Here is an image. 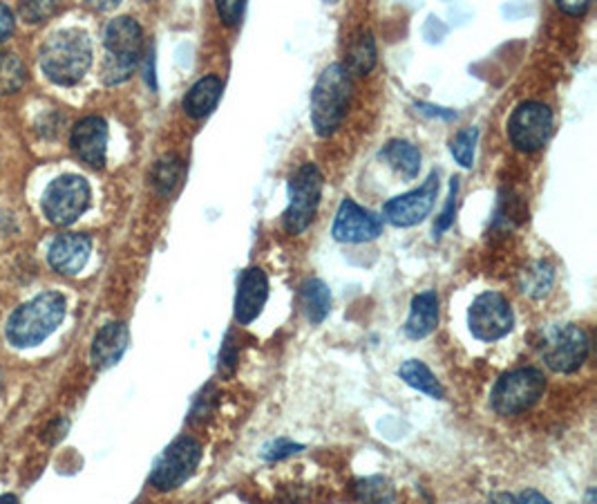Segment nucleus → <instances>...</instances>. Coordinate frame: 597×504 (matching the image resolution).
Listing matches in <instances>:
<instances>
[{"label": "nucleus", "mask_w": 597, "mask_h": 504, "mask_svg": "<svg viewBox=\"0 0 597 504\" xmlns=\"http://www.w3.org/2000/svg\"><path fill=\"white\" fill-rule=\"evenodd\" d=\"M92 66V41L83 30L70 28L48 37L41 48V68L59 86L79 83Z\"/></svg>", "instance_id": "f257e3e1"}, {"label": "nucleus", "mask_w": 597, "mask_h": 504, "mask_svg": "<svg viewBox=\"0 0 597 504\" xmlns=\"http://www.w3.org/2000/svg\"><path fill=\"white\" fill-rule=\"evenodd\" d=\"M66 318V298L59 291H46L21 305L8 320V339L17 348H34Z\"/></svg>", "instance_id": "f03ea898"}, {"label": "nucleus", "mask_w": 597, "mask_h": 504, "mask_svg": "<svg viewBox=\"0 0 597 504\" xmlns=\"http://www.w3.org/2000/svg\"><path fill=\"white\" fill-rule=\"evenodd\" d=\"M351 75L342 63H334L322 70L311 92V123L320 137H331L349 108Z\"/></svg>", "instance_id": "7ed1b4c3"}, {"label": "nucleus", "mask_w": 597, "mask_h": 504, "mask_svg": "<svg viewBox=\"0 0 597 504\" xmlns=\"http://www.w3.org/2000/svg\"><path fill=\"white\" fill-rule=\"evenodd\" d=\"M106 63L103 81L108 86L123 83L137 70L143 50V30L130 17H119L108 23L103 34Z\"/></svg>", "instance_id": "20e7f679"}, {"label": "nucleus", "mask_w": 597, "mask_h": 504, "mask_svg": "<svg viewBox=\"0 0 597 504\" xmlns=\"http://www.w3.org/2000/svg\"><path fill=\"white\" fill-rule=\"evenodd\" d=\"M322 187H325V178L314 161L302 164L291 176L289 205L282 216V225L289 236H300L311 227L320 207Z\"/></svg>", "instance_id": "39448f33"}, {"label": "nucleus", "mask_w": 597, "mask_h": 504, "mask_svg": "<svg viewBox=\"0 0 597 504\" xmlns=\"http://www.w3.org/2000/svg\"><path fill=\"white\" fill-rule=\"evenodd\" d=\"M544 364L559 375L577 373L590 355V336L584 327L575 323L553 325L544 332L539 344Z\"/></svg>", "instance_id": "423d86ee"}, {"label": "nucleus", "mask_w": 597, "mask_h": 504, "mask_svg": "<svg viewBox=\"0 0 597 504\" xmlns=\"http://www.w3.org/2000/svg\"><path fill=\"white\" fill-rule=\"evenodd\" d=\"M546 391V377L537 368H517L506 373L490 393V406L501 417H515L530 411Z\"/></svg>", "instance_id": "0eeeda50"}, {"label": "nucleus", "mask_w": 597, "mask_h": 504, "mask_svg": "<svg viewBox=\"0 0 597 504\" xmlns=\"http://www.w3.org/2000/svg\"><path fill=\"white\" fill-rule=\"evenodd\" d=\"M199 462H202V444L190 435H181L155 462L150 484L157 491H175L192 477Z\"/></svg>", "instance_id": "6e6552de"}, {"label": "nucleus", "mask_w": 597, "mask_h": 504, "mask_svg": "<svg viewBox=\"0 0 597 504\" xmlns=\"http://www.w3.org/2000/svg\"><path fill=\"white\" fill-rule=\"evenodd\" d=\"M92 191L81 176H61L43 194V214L52 225L68 227L90 207Z\"/></svg>", "instance_id": "1a4fd4ad"}, {"label": "nucleus", "mask_w": 597, "mask_h": 504, "mask_svg": "<svg viewBox=\"0 0 597 504\" xmlns=\"http://www.w3.org/2000/svg\"><path fill=\"white\" fill-rule=\"evenodd\" d=\"M553 110L541 101H521L508 119V139L519 152L541 150L553 135Z\"/></svg>", "instance_id": "9d476101"}, {"label": "nucleus", "mask_w": 597, "mask_h": 504, "mask_svg": "<svg viewBox=\"0 0 597 504\" xmlns=\"http://www.w3.org/2000/svg\"><path fill=\"white\" fill-rule=\"evenodd\" d=\"M468 327L475 339L495 344L508 336L515 327V314L510 303L499 291L479 294L468 309Z\"/></svg>", "instance_id": "9b49d317"}, {"label": "nucleus", "mask_w": 597, "mask_h": 504, "mask_svg": "<svg viewBox=\"0 0 597 504\" xmlns=\"http://www.w3.org/2000/svg\"><path fill=\"white\" fill-rule=\"evenodd\" d=\"M437 194H439V174H430V178L415 191L404 194L398 198H391L385 207H382V218L394 225V227H415L419 223H424L437 202Z\"/></svg>", "instance_id": "f8f14e48"}, {"label": "nucleus", "mask_w": 597, "mask_h": 504, "mask_svg": "<svg viewBox=\"0 0 597 504\" xmlns=\"http://www.w3.org/2000/svg\"><path fill=\"white\" fill-rule=\"evenodd\" d=\"M331 234L338 243H371L382 234V220L376 214L356 205L351 198H345L338 207Z\"/></svg>", "instance_id": "ddd939ff"}, {"label": "nucleus", "mask_w": 597, "mask_h": 504, "mask_svg": "<svg viewBox=\"0 0 597 504\" xmlns=\"http://www.w3.org/2000/svg\"><path fill=\"white\" fill-rule=\"evenodd\" d=\"M72 152L90 168H103L108 152V123L103 117L90 115L74 123L70 135Z\"/></svg>", "instance_id": "4468645a"}, {"label": "nucleus", "mask_w": 597, "mask_h": 504, "mask_svg": "<svg viewBox=\"0 0 597 504\" xmlns=\"http://www.w3.org/2000/svg\"><path fill=\"white\" fill-rule=\"evenodd\" d=\"M269 298V278L265 269L249 267L238 280L236 294V320L240 325H251L265 309Z\"/></svg>", "instance_id": "2eb2a0df"}, {"label": "nucleus", "mask_w": 597, "mask_h": 504, "mask_svg": "<svg viewBox=\"0 0 597 504\" xmlns=\"http://www.w3.org/2000/svg\"><path fill=\"white\" fill-rule=\"evenodd\" d=\"M92 240L86 234L59 236L48 254L50 267L61 276H77L90 260Z\"/></svg>", "instance_id": "dca6fc26"}, {"label": "nucleus", "mask_w": 597, "mask_h": 504, "mask_svg": "<svg viewBox=\"0 0 597 504\" xmlns=\"http://www.w3.org/2000/svg\"><path fill=\"white\" fill-rule=\"evenodd\" d=\"M130 344V332L128 325L121 320H112L106 323L92 342V364L97 370H108L112 366H117L123 357V353L128 350Z\"/></svg>", "instance_id": "f3484780"}, {"label": "nucleus", "mask_w": 597, "mask_h": 504, "mask_svg": "<svg viewBox=\"0 0 597 504\" xmlns=\"http://www.w3.org/2000/svg\"><path fill=\"white\" fill-rule=\"evenodd\" d=\"M222 92H225L222 79L216 77V75H209L205 79L195 81L188 88V92H186V97L181 101V108L195 121L207 119L218 108V103L222 99Z\"/></svg>", "instance_id": "a211bd4d"}, {"label": "nucleus", "mask_w": 597, "mask_h": 504, "mask_svg": "<svg viewBox=\"0 0 597 504\" xmlns=\"http://www.w3.org/2000/svg\"><path fill=\"white\" fill-rule=\"evenodd\" d=\"M439 325V294L435 289L421 291L412 298L410 316L406 320V334L419 342L430 336Z\"/></svg>", "instance_id": "6ab92c4d"}, {"label": "nucleus", "mask_w": 597, "mask_h": 504, "mask_svg": "<svg viewBox=\"0 0 597 504\" xmlns=\"http://www.w3.org/2000/svg\"><path fill=\"white\" fill-rule=\"evenodd\" d=\"M380 157L394 168L404 180L412 182L421 171V150L408 139H391L382 146Z\"/></svg>", "instance_id": "aec40b11"}, {"label": "nucleus", "mask_w": 597, "mask_h": 504, "mask_svg": "<svg viewBox=\"0 0 597 504\" xmlns=\"http://www.w3.org/2000/svg\"><path fill=\"white\" fill-rule=\"evenodd\" d=\"M298 300H300V307H302V314L305 318L311 323V325H318L327 318L329 309H331V291L329 287L318 280V278H311V280H305L300 285V294H298Z\"/></svg>", "instance_id": "412c9836"}, {"label": "nucleus", "mask_w": 597, "mask_h": 504, "mask_svg": "<svg viewBox=\"0 0 597 504\" xmlns=\"http://www.w3.org/2000/svg\"><path fill=\"white\" fill-rule=\"evenodd\" d=\"M398 377H401L410 388L426 393L432 399H444L446 391L441 382L435 377V373L419 359H408L401 368H398Z\"/></svg>", "instance_id": "4be33fe9"}, {"label": "nucleus", "mask_w": 597, "mask_h": 504, "mask_svg": "<svg viewBox=\"0 0 597 504\" xmlns=\"http://www.w3.org/2000/svg\"><path fill=\"white\" fill-rule=\"evenodd\" d=\"M376 41L371 37V32H358L351 41H349V48H347V70L349 75H369L376 66Z\"/></svg>", "instance_id": "5701e85b"}, {"label": "nucleus", "mask_w": 597, "mask_h": 504, "mask_svg": "<svg viewBox=\"0 0 597 504\" xmlns=\"http://www.w3.org/2000/svg\"><path fill=\"white\" fill-rule=\"evenodd\" d=\"M351 495L358 504H394L396 502V491L391 482L382 475L358 477L351 484Z\"/></svg>", "instance_id": "b1692460"}, {"label": "nucleus", "mask_w": 597, "mask_h": 504, "mask_svg": "<svg viewBox=\"0 0 597 504\" xmlns=\"http://www.w3.org/2000/svg\"><path fill=\"white\" fill-rule=\"evenodd\" d=\"M181 178H183V161L177 155H166L155 164L150 174V185L159 196L166 198L179 187Z\"/></svg>", "instance_id": "393cba45"}, {"label": "nucleus", "mask_w": 597, "mask_h": 504, "mask_svg": "<svg viewBox=\"0 0 597 504\" xmlns=\"http://www.w3.org/2000/svg\"><path fill=\"white\" fill-rule=\"evenodd\" d=\"M26 66L12 52H0V95L19 92L26 83Z\"/></svg>", "instance_id": "a878e982"}, {"label": "nucleus", "mask_w": 597, "mask_h": 504, "mask_svg": "<svg viewBox=\"0 0 597 504\" xmlns=\"http://www.w3.org/2000/svg\"><path fill=\"white\" fill-rule=\"evenodd\" d=\"M555 280L553 267L548 263H533L524 274H521V291L533 296V298H541L550 291Z\"/></svg>", "instance_id": "bb28decb"}, {"label": "nucleus", "mask_w": 597, "mask_h": 504, "mask_svg": "<svg viewBox=\"0 0 597 504\" xmlns=\"http://www.w3.org/2000/svg\"><path fill=\"white\" fill-rule=\"evenodd\" d=\"M477 139H479V130H477V128H464V130H459V132L452 137V141H450V152H452V157H455L464 168H472V164H475Z\"/></svg>", "instance_id": "cd10ccee"}, {"label": "nucleus", "mask_w": 597, "mask_h": 504, "mask_svg": "<svg viewBox=\"0 0 597 504\" xmlns=\"http://www.w3.org/2000/svg\"><path fill=\"white\" fill-rule=\"evenodd\" d=\"M216 406H218V393L213 386H207L202 391V395L197 397L190 415H188V422L192 426H199V424H205L213 413H216Z\"/></svg>", "instance_id": "c85d7f7f"}, {"label": "nucleus", "mask_w": 597, "mask_h": 504, "mask_svg": "<svg viewBox=\"0 0 597 504\" xmlns=\"http://www.w3.org/2000/svg\"><path fill=\"white\" fill-rule=\"evenodd\" d=\"M492 504H553V502L539 491L526 488L519 493H497L492 495Z\"/></svg>", "instance_id": "c756f323"}, {"label": "nucleus", "mask_w": 597, "mask_h": 504, "mask_svg": "<svg viewBox=\"0 0 597 504\" xmlns=\"http://www.w3.org/2000/svg\"><path fill=\"white\" fill-rule=\"evenodd\" d=\"M457 194H459V178H452L450 180V194H448V200H446V209L444 214L439 216L437 225H435V234L441 236L444 231H448L455 223V214H457Z\"/></svg>", "instance_id": "7c9ffc66"}, {"label": "nucleus", "mask_w": 597, "mask_h": 504, "mask_svg": "<svg viewBox=\"0 0 597 504\" xmlns=\"http://www.w3.org/2000/svg\"><path fill=\"white\" fill-rule=\"evenodd\" d=\"M216 10L225 26H238L247 12V3H240V0H222V3L216 6Z\"/></svg>", "instance_id": "2f4dec72"}, {"label": "nucleus", "mask_w": 597, "mask_h": 504, "mask_svg": "<svg viewBox=\"0 0 597 504\" xmlns=\"http://www.w3.org/2000/svg\"><path fill=\"white\" fill-rule=\"evenodd\" d=\"M300 451H302V446L300 444H293L291 439H276V442H271V444L265 446L262 455L269 462H278V459H285V457H289L293 453H300Z\"/></svg>", "instance_id": "473e14b6"}, {"label": "nucleus", "mask_w": 597, "mask_h": 504, "mask_svg": "<svg viewBox=\"0 0 597 504\" xmlns=\"http://www.w3.org/2000/svg\"><path fill=\"white\" fill-rule=\"evenodd\" d=\"M236 366H238V348L233 344V336L229 334L225 346H222V353H220V375L222 377H233Z\"/></svg>", "instance_id": "72a5a7b5"}, {"label": "nucleus", "mask_w": 597, "mask_h": 504, "mask_svg": "<svg viewBox=\"0 0 597 504\" xmlns=\"http://www.w3.org/2000/svg\"><path fill=\"white\" fill-rule=\"evenodd\" d=\"M52 12H54L52 3H26V6H21V17L30 23H41Z\"/></svg>", "instance_id": "f704fd0d"}, {"label": "nucleus", "mask_w": 597, "mask_h": 504, "mask_svg": "<svg viewBox=\"0 0 597 504\" xmlns=\"http://www.w3.org/2000/svg\"><path fill=\"white\" fill-rule=\"evenodd\" d=\"M14 32V14L8 6L0 3V43L8 41Z\"/></svg>", "instance_id": "c9c22d12"}, {"label": "nucleus", "mask_w": 597, "mask_h": 504, "mask_svg": "<svg viewBox=\"0 0 597 504\" xmlns=\"http://www.w3.org/2000/svg\"><path fill=\"white\" fill-rule=\"evenodd\" d=\"M417 110H419L421 115H428V117H441V119H457V112H455V110H446V108H439V106L417 103Z\"/></svg>", "instance_id": "e433bc0d"}, {"label": "nucleus", "mask_w": 597, "mask_h": 504, "mask_svg": "<svg viewBox=\"0 0 597 504\" xmlns=\"http://www.w3.org/2000/svg\"><path fill=\"white\" fill-rule=\"evenodd\" d=\"M557 8L564 12V14H570V17H581L590 10V0H581V3H557Z\"/></svg>", "instance_id": "4c0bfd02"}, {"label": "nucleus", "mask_w": 597, "mask_h": 504, "mask_svg": "<svg viewBox=\"0 0 597 504\" xmlns=\"http://www.w3.org/2000/svg\"><path fill=\"white\" fill-rule=\"evenodd\" d=\"M0 504H21V502H19L17 495L8 493V495H0Z\"/></svg>", "instance_id": "58836bf2"}, {"label": "nucleus", "mask_w": 597, "mask_h": 504, "mask_svg": "<svg viewBox=\"0 0 597 504\" xmlns=\"http://www.w3.org/2000/svg\"><path fill=\"white\" fill-rule=\"evenodd\" d=\"M0 391H3V379H0Z\"/></svg>", "instance_id": "ea45409f"}]
</instances>
